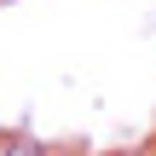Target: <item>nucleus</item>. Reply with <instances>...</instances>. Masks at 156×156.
Listing matches in <instances>:
<instances>
[{
    "label": "nucleus",
    "mask_w": 156,
    "mask_h": 156,
    "mask_svg": "<svg viewBox=\"0 0 156 156\" xmlns=\"http://www.w3.org/2000/svg\"><path fill=\"white\" fill-rule=\"evenodd\" d=\"M0 156H41V145L29 133H0Z\"/></svg>",
    "instance_id": "f257e3e1"
}]
</instances>
